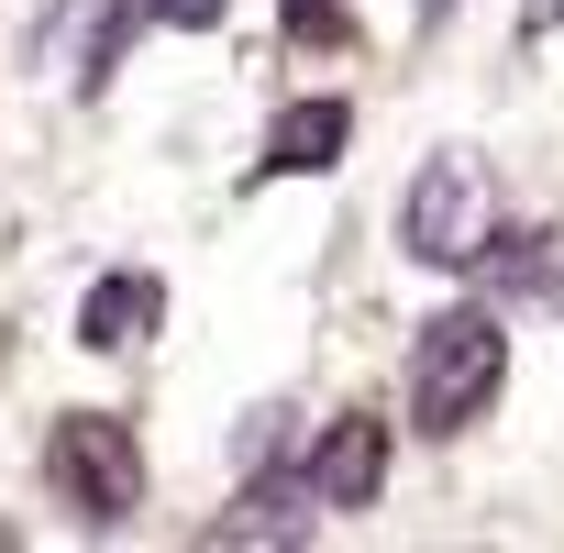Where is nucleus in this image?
<instances>
[{"label": "nucleus", "instance_id": "obj_1", "mask_svg": "<svg viewBox=\"0 0 564 553\" xmlns=\"http://www.w3.org/2000/svg\"><path fill=\"white\" fill-rule=\"evenodd\" d=\"M498 388H509V333H498V311H443V322H421V344H410V421H421V432L487 421Z\"/></svg>", "mask_w": 564, "mask_h": 553}, {"label": "nucleus", "instance_id": "obj_2", "mask_svg": "<svg viewBox=\"0 0 564 553\" xmlns=\"http://www.w3.org/2000/svg\"><path fill=\"white\" fill-rule=\"evenodd\" d=\"M399 243L421 254V265H487V243H498V177H487V155H432L410 188H399Z\"/></svg>", "mask_w": 564, "mask_h": 553}, {"label": "nucleus", "instance_id": "obj_3", "mask_svg": "<svg viewBox=\"0 0 564 553\" xmlns=\"http://www.w3.org/2000/svg\"><path fill=\"white\" fill-rule=\"evenodd\" d=\"M56 487L89 509V520H122L133 498H144V454H133V432L122 421H100V410H78V421H56Z\"/></svg>", "mask_w": 564, "mask_h": 553}, {"label": "nucleus", "instance_id": "obj_4", "mask_svg": "<svg viewBox=\"0 0 564 553\" xmlns=\"http://www.w3.org/2000/svg\"><path fill=\"white\" fill-rule=\"evenodd\" d=\"M300 476H311V498H322V509H366V498H377V476H388V421H333V432H322V454H311Z\"/></svg>", "mask_w": 564, "mask_h": 553}, {"label": "nucleus", "instance_id": "obj_5", "mask_svg": "<svg viewBox=\"0 0 564 553\" xmlns=\"http://www.w3.org/2000/svg\"><path fill=\"white\" fill-rule=\"evenodd\" d=\"M344 133H355V111H344V100L289 111V122L265 133V177H322V166H344Z\"/></svg>", "mask_w": 564, "mask_h": 553}, {"label": "nucleus", "instance_id": "obj_6", "mask_svg": "<svg viewBox=\"0 0 564 553\" xmlns=\"http://www.w3.org/2000/svg\"><path fill=\"white\" fill-rule=\"evenodd\" d=\"M155 311H166L155 276H100L78 322H89V344H100V355H122V344H144V333H155Z\"/></svg>", "mask_w": 564, "mask_h": 553}, {"label": "nucleus", "instance_id": "obj_7", "mask_svg": "<svg viewBox=\"0 0 564 553\" xmlns=\"http://www.w3.org/2000/svg\"><path fill=\"white\" fill-rule=\"evenodd\" d=\"M311 476H289V487H254L243 509H221V531L210 542H311Z\"/></svg>", "mask_w": 564, "mask_h": 553}, {"label": "nucleus", "instance_id": "obj_8", "mask_svg": "<svg viewBox=\"0 0 564 553\" xmlns=\"http://www.w3.org/2000/svg\"><path fill=\"white\" fill-rule=\"evenodd\" d=\"M133 12H144V23H177V34H210L221 0H133Z\"/></svg>", "mask_w": 564, "mask_h": 553}, {"label": "nucleus", "instance_id": "obj_9", "mask_svg": "<svg viewBox=\"0 0 564 553\" xmlns=\"http://www.w3.org/2000/svg\"><path fill=\"white\" fill-rule=\"evenodd\" d=\"M289 34H322V45H333V34H344V0H289Z\"/></svg>", "mask_w": 564, "mask_h": 553}, {"label": "nucleus", "instance_id": "obj_10", "mask_svg": "<svg viewBox=\"0 0 564 553\" xmlns=\"http://www.w3.org/2000/svg\"><path fill=\"white\" fill-rule=\"evenodd\" d=\"M520 23L531 34H564V0H520Z\"/></svg>", "mask_w": 564, "mask_h": 553}]
</instances>
